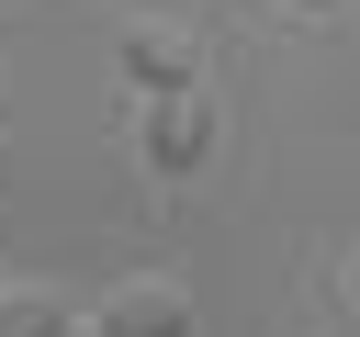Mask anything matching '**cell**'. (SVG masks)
Masks as SVG:
<instances>
[{
    "instance_id": "2",
    "label": "cell",
    "mask_w": 360,
    "mask_h": 337,
    "mask_svg": "<svg viewBox=\"0 0 360 337\" xmlns=\"http://www.w3.org/2000/svg\"><path fill=\"white\" fill-rule=\"evenodd\" d=\"M135 157H146L158 180H191V168L214 157V101H202V90H169V101H135Z\"/></svg>"
},
{
    "instance_id": "5",
    "label": "cell",
    "mask_w": 360,
    "mask_h": 337,
    "mask_svg": "<svg viewBox=\"0 0 360 337\" xmlns=\"http://www.w3.org/2000/svg\"><path fill=\"white\" fill-rule=\"evenodd\" d=\"M281 11H349V0H281Z\"/></svg>"
},
{
    "instance_id": "8",
    "label": "cell",
    "mask_w": 360,
    "mask_h": 337,
    "mask_svg": "<svg viewBox=\"0 0 360 337\" xmlns=\"http://www.w3.org/2000/svg\"><path fill=\"white\" fill-rule=\"evenodd\" d=\"M0 292H11V281H0Z\"/></svg>"
},
{
    "instance_id": "3",
    "label": "cell",
    "mask_w": 360,
    "mask_h": 337,
    "mask_svg": "<svg viewBox=\"0 0 360 337\" xmlns=\"http://www.w3.org/2000/svg\"><path fill=\"white\" fill-rule=\"evenodd\" d=\"M90 326H101V337H191V292L158 281V270H135V281H112V292L90 303Z\"/></svg>"
},
{
    "instance_id": "4",
    "label": "cell",
    "mask_w": 360,
    "mask_h": 337,
    "mask_svg": "<svg viewBox=\"0 0 360 337\" xmlns=\"http://www.w3.org/2000/svg\"><path fill=\"white\" fill-rule=\"evenodd\" d=\"M0 337H68V303L34 292V281H11V292H0Z\"/></svg>"
},
{
    "instance_id": "1",
    "label": "cell",
    "mask_w": 360,
    "mask_h": 337,
    "mask_svg": "<svg viewBox=\"0 0 360 337\" xmlns=\"http://www.w3.org/2000/svg\"><path fill=\"white\" fill-rule=\"evenodd\" d=\"M112 56H124V90H135V101L202 90V34H191V22H158V11H135V22L112 34Z\"/></svg>"
},
{
    "instance_id": "6",
    "label": "cell",
    "mask_w": 360,
    "mask_h": 337,
    "mask_svg": "<svg viewBox=\"0 0 360 337\" xmlns=\"http://www.w3.org/2000/svg\"><path fill=\"white\" fill-rule=\"evenodd\" d=\"M68 337H101V326H90V315H68Z\"/></svg>"
},
{
    "instance_id": "7",
    "label": "cell",
    "mask_w": 360,
    "mask_h": 337,
    "mask_svg": "<svg viewBox=\"0 0 360 337\" xmlns=\"http://www.w3.org/2000/svg\"><path fill=\"white\" fill-rule=\"evenodd\" d=\"M338 281H349V303H360V258H349V270H338Z\"/></svg>"
}]
</instances>
